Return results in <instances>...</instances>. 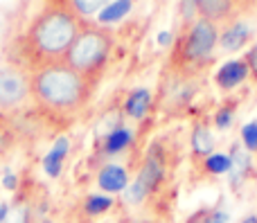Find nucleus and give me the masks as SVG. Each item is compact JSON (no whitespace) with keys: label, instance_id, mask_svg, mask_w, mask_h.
<instances>
[{"label":"nucleus","instance_id":"f257e3e1","mask_svg":"<svg viewBox=\"0 0 257 223\" xmlns=\"http://www.w3.org/2000/svg\"><path fill=\"white\" fill-rule=\"evenodd\" d=\"M34 93L50 106L70 108L84 99L86 84L70 66H48L34 77Z\"/></svg>","mask_w":257,"mask_h":223},{"label":"nucleus","instance_id":"f03ea898","mask_svg":"<svg viewBox=\"0 0 257 223\" xmlns=\"http://www.w3.org/2000/svg\"><path fill=\"white\" fill-rule=\"evenodd\" d=\"M77 34H79L77 21L63 9L45 12L30 30V39L34 43V48L41 50L43 54H50V57L68 52V48L77 39Z\"/></svg>","mask_w":257,"mask_h":223},{"label":"nucleus","instance_id":"7ed1b4c3","mask_svg":"<svg viewBox=\"0 0 257 223\" xmlns=\"http://www.w3.org/2000/svg\"><path fill=\"white\" fill-rule=\"evenodd\" d=\"M108 48H111V41H108L106 34H102L97 30H84L77 34V39L68 48L66 52L68 66L72 70H77L79 75L81 72H90L106 59Z\"/></svg>","mask_w":257,"mask_h":223},{"label":"nucleus","instance_id":"20e7f679","mask_svg":"<svg viewBox=\"0 0 257 223\" xmlns=\"http://www.w3.org/2000/svg\"><path fill=\"white\" fill-rule=\"evenodd\" d=\"M163 174H165V167H163V158H160V149L158 144H154L149 156H147V162L142 165L140 174H138V178L124 189V201L133 203V205L142 203L147 198V194H151L158 187V183L163 180Z\"/></svg>","mask_w":257,"mask_h":223},{"label":"nucleus","instance_id":"39448f33","mask_svg":"<svg viewBox=\"0 0 257 223\" xmlns=\"http://www.w3.org/2000/svg\"><path fill=\"white\" fill-rule=\"evenodd\" d=\"M214 43H217V27L212 25V21H199L190 32V39L185 45V54L190 59H201L208 57L212 52Z\"/></svg>","mask_w":257,"mask_h":223},{"label":"nucleus","instance_id":"423d86ee","mask_svg":"<svg viewBox=\"0 0 257 223\" xmlns=\"http://www.w3.org/2000/svg\"><path fill=\"white\" fill-rule=\"evenodd\" d=\"M27 97V81L12 68H0V108H12Z\"/></svg>","mask_w":257,"mask_h":223},{"label":"nucleus","instance_id":"0eeeda50","mask_svg":"<svg viewBox=\"0 0 257 223\" xmlns=\"http://www.w3.org/2000/svg\"><path fill=\"white\" fill-rule=\"evenodd\" d=\"M97 185L104 192H124L128 187V176L126 169L120 165H106L102 167V171L97 174Z\"/></svg>","mask_w":257,"mask_h":223},{"label":"nucleus","instance_id":"6e6552de","mask_svg":"<svg viewBox=\"0 0 257 223\" xmlns=\"http://www.w3.org/2000/svg\"><path fill=\"white\" fill-rule=\"evenodd\" d=\"M246 75H248V63L246 61H228L219 68L214 79L221 88H235L237 84H241L246 79Z\"/></svg>","mask_w":257,"mask_h":223},{"label":"nucleus","instance_id":"1a4fd4ad","mask_svg":"<svg viewBox=\"0 0 257 223\" xmlns=\"http://www.w3.org/2000/svg\"><path fill=\"white\" fill-rule=\"evenodd\" d=\"M68 147H70L68 138H59L57 142H54V147L50 149V153L43 158V169H45V174L48 176L57 178V176L61 174L63 158H66V153H68Z\"/></svg>","mask_w":257,"mask_h":223},{"label":"nucleus","instance_id":"9d476101","mask_svg":"<svg viewBox=\"0 0 257 223\" xmlns=\"http://www.w3.org/2000/svg\"><path fill=\"white\" fill-rule=\"evenodd\" d=\"M149 102H151V95H149V90L147 88L133 90V93L128 95L126 104H124L126 115L133 117V120H140V117L147 113V108H149Z\"/></svg>","mask_w":257,"mask_h":223},{"label":"nucleus","instance_id":"9b49d317","mask_svg":"<svg viewBox=\"0 0 257 223\" xmlns=\"http://www.w3.org/2000/svg\"><path fill=\"white\" fill-rule=\"evenodd\" d=\"M196 9L205 16V21H214L230 12V0H196Z\"/></svg>","mask_w":257,"mask_h":223},{"label":"nucleus","instance_id":"f8f14e48","mask_svg":"<svg viewBox=\"0 0 257 223\" xmlns=\"http://www.w3.org/2000/svg\"><path fill=\"white\" fill-rule=\"evenodd\" d=\"M230 160H232V167H230V171H232L230 183H232V187H237V185L241 183V178H244V174L250 169V158H248V153H244L239 147H235V149H232Z\"/></svg>","mask_w":257,"mask_h":223},{"label":"nucleus","instance_id":"ddd939ff","mask_svg":"<svg viewBox=\"0 0 257 223\" xmlns=\"http://www.w3.org/2000/svg\"><path fill=\"white\" fill-rule=\"evenodd\" d=\"M192 147H194V151L199 156H212L214 138L208 126H196L194 129V133H192Z\"/></svg>","mask_w":257,"mask_h":223},{"label":"nucleus","instance_id":"4468645a","mask_svg":"<svg viewBox=\"0 0 257 223\" xmlns=\"http://www.w3.org/2000/svg\"><path fill=\"white\" fill-rule=\"evenodd\" d=\"M248 41V30H246L244 25H232V27H228L226 32L221 34V45L226 50H239V48H244V43Z\"/></svg>","mask_w":257,"mask_h":223},{"label":"nucleus","instance_id":"2eb2a0df","mask_svg":"<svg viewBox=\"0 0 257 223\" xmlns=\"http://www.w3.org/2000/svg\"><path fill=\"white\" fill-rule=\"evenodd\" d=\"M131 12V0H113L111 5L99 12V21L102 23H117Z\"/></svg>","mask_w":257,"mask_h":223},{"label":"nucleus","instance_id":"dca6fc26","mask_svg":"<svg viewBox=\"0 0 257 223\" xmlns=\"http://www.w3.org/2000/svg\"><path fill=\"white\" fill-rule=\"evenodd\" d=\"M128 144H131V131H126V129H115L113 133H108L104 149H106L108 153H117V151H122L124 147H128Z\"/></svg>","mask_w":257,"mask_h":223},{"label":"nucleus","instance_id":"f3484780","mask_svg":"<svg viewBox=\"0 0 257 223\" xmlns=\"http://www.w3.org/2000/svg\"><path fill=\"white\" fill-rule=\"evenodd\" d=\"M230 167H232V160L226 153H212L205 160V169L210 174H226V171H230Z\"/></svg>","mask_w":257,"mask_h":223},{"label":"nucleus","instance_id":"a211bd4d","mask_svg":"<svg viewBox=\"0 0 257 223\" xmlns=\"http://www.w3.org/2000/svg\"><path fill=\"white\" fill-rule=\"evenodd\" d=\"M113 0H72V7L84 16H93V14L102 12L106 5H111Z\"/></svg>","mask_w":257,"mask_h":223},{"label":"nucleus","instance_id":"6ab92c4d","mask_svg":"<svg viewBox=\"0 0 257 223\" xmlns=\"http://www.w3.org/2000/svg\"><path fill=\"white\" fill-rule=\"evenodd\" d=\"M111 205H113L111 196L93 194V196H88V201H86V212H88V214H102V212H106Z\"/></svg>","mask_w":257,"mask_h":223},{"label":"nucleus","instance_id":"aec40b11","mask_svg":"<svg viewBox=\"0 0 257 223\" xmlns=\"http://www.w3.org/2000/svg\"><path fill=\"white\" fill-rule=\"evenodd\" d=\"M241 140H244L246 149L248 151H257V122H248V124L241 129Z\"/></svg>","mask_w":257,"mask_h":223},{"label":"nucleus","instance_id":"412c9836","mask_svg":"<svg viewBox=\"0 0 257 223\" xmlns=\"http://www.w3.org/2000/svg\"><path fill=\"white\" fill-rule=\"evenodd\" d=\"M214 122H217L219 129H228L232 122V111L230 108H221V111L217 113V117H214Z\"/></svg>","mask_w":257,"mask_h":223},{"label":"nucleus","instance_id":"4be33fe9","mask_svg":"<svg viewBox=\"0 0 257 223\" xmlns=\"http://www.w3.org/2000/svg\"><path fill=\"white\" fill-rule=\"evenodd\" d=\"M5 223H27V210H25V207H18L14 214L7 216V221H5Z\"/></svg>","mask_w":257,"mask_h":223},{"label":"nucleus","instance_id":"5701e85b","mask_svg":"<svg viewBox=\"0 0 257 223\" xmlns=\"http://www.w3.org/2000/svg\"><path fill=\"white\" fill-rule=\"evenodd\" d=\"M203 223H228V214H226V212L214 210V212H210V214L205 216Z\"/></svg>","mask_w":257,"mask_h":223},{"label":"nucleus","instance_id":"b1692460","mask_svg":"<svg viewBox=\"0 0 257 223\" xmlns=\"http://www.w3.org/2000/svg\"><path fill=\"white\" fill-rule=\"evenodd\" d=\"M183 7H185V18H192V12L196 9V0H183Z\"/></svg>","mask_w":257,"mask_h":223},{"label":"nucleus","instance_id":"393cba45","mask_svg":"<svg viewBox=\"0 0 257 223\" xmlns=\"http://www.w3.org/2000/svg\"><path fill=\"white\" fill-rule=\"evenodd\" d=\"M3 185H5L7 189H14V187H16V176H14V174H7V176H5V180H3Z\"/></svg>","mask_w":257,"mask_h":223},{"label":"nucleus","instance_id":"a878e982","mask_svg":"<svg viewBox=\"0 0 257 223\" xmlns=\"http://www.w3.org/2000/svg\"><path fill=\"white\" fill-rule=\"evenodd\" d=\"M9 216V205L7 203H0V223H5Z\"/></svg>","mask_w":257,"mask_h":223},{"label":"nucleus","instance_id":"bb28decb","mask_svg":"<svg viewBox=\"0 0 257 223\" xmlns=\"http://www.w3.org/2000/svg\"><path fill=\"white\" fill-rule=\"evenodd\" d=\"M248 63L253 66V70H257V45L248 52Z\"/></svg>","mask_w":257,"mask_h":223},{"label":"nucleus","instance_id":"cd10ccee","mask_svg":"<svg viewBox=\"0 0 257 223\" xmlns=\"http://www.w3.org/2000/svg\"><path fill=\"white\" fill-rule=\"evenodd\" d=\"M169 41H172V36H169V32H160V34H158V43H160V45H167Z\"/></svg>","mask_w":257,"mask_h":223},{"label":"nucleus","instance_id":"c85d7f7f","mask_svg":"<svg viewBox=\"0 0 257 223\" xmlns=\"http://www.w3.org/2000/svg\"><path fill=\"white\" fill-rule=\"evenodd\" d=\"M241 223H257V216L250 214V216H246V219H241Z\"/></svg>","mask_w":257,"mask_h":223},{"label":"nucleus","instance_id":"c756f323","mask_svg":"<svg viewBox=\"0 0 257 223\" xmlns=\"http://www.w3.org/2000/svg\"><path fill=\"white\" fill-rule=\"evenodd\" d=\"M39 223H52V221H39Z\"/></svg>","mask_w":257,"mask_h":223}]
</instances>
